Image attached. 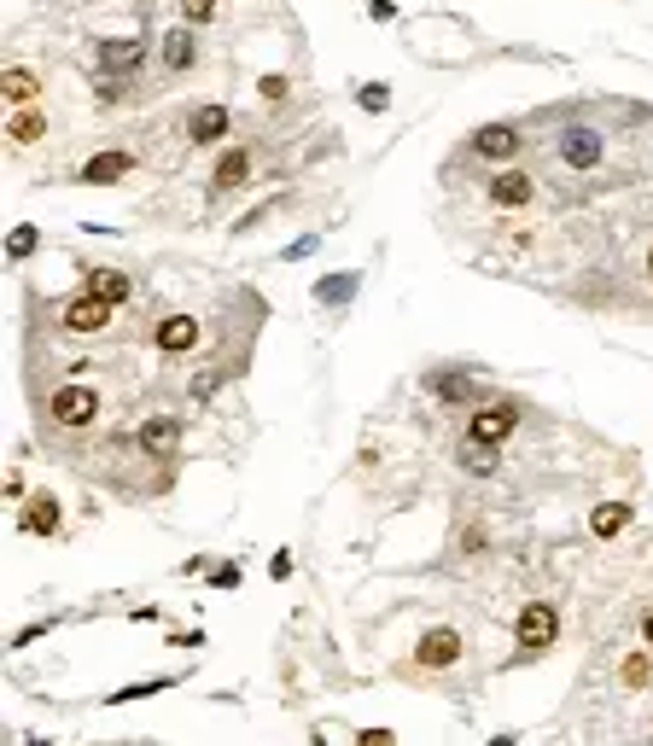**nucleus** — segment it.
I'll return each mask as SVG.
<instances>
[{"label": "nucleus", "mask_w": 653, "mask_h": 746, "mask_svg": "<svg viewBox=\"0 0 653 746\" xmlns=\"http://www.w3.org/2000/svg\"><path fill=\"white\" fill-rule=\"evenodd\" d=\"M216 6H222V0H181V18L199 30V24H210V18H216Z\"/></svg>", "instance_id": "obj_26"}, {"label": "nucleus", "mask_w": 653, "mask_h": 746, "mask_svg": "<svg viewBox=\"0 0 653 746\" xmlns=\"http://www.w3.org/2000/svg\"><path fill=\"white\" fill-rule=\"evenodd\" d=\"M473 158H490V164H508V158H519V146H525V135H519L514 123H484V129H473Z\"/></svg>", "instance_id": "obj_6"}, {"label": "nucleus", "mask_w": 653, "mask_h": 746, "mask_svg": "<svg viewBox=\"0 0 653 746\" xmlns=\"http://www.w3.org/2000/svg\"><path fill=\"white\" fill-rule=\"evenodd\" d=\"M350 292H356V274H327L321 286H315V304H350Z\"/></svg>", "instance_id": "obj_23"}, {"label": "nucleus", "mask_w": 653, "mask_h": 746, "mask_svg": "<svg viewBox=\"0 0 653 746\" xmlns=\"http://www.w3.org/2000/svg\"><path fill=\"white\" fill-rule=\"evenodd\" d=\"M356 105H362V111H391V88H385V82H362V88H356Z\"/></svg>", "instance_id": "obj_25"}, {"label": "nucleus", "mask_w": 653, "mask_h": 746, "mask_svg": "<svg viewBox=\"0 0 653 746\" xmlns=\"http://www.w3.org/2000/svg\"><path fill=\"white\" fill-rule=\"evenodd\" d=\"M245 175H251V146H228L210 170V193H240Z\"/></svg>", "instance_id": "obj_11"}, {"label": "nucleus", "mask_w": 653, "mask_h": 746, "mask_svg": "<svg viewBox=\"0 0 653 746\" xmlns=\"http://www.w3.org/2000/svg\"><path fill=\"white\" fill-rule=\"evenodd\" d=\"M140 59H146V41H140V35H111V41H100V76H129Z\"/></svg>", "instance_id": "obj_9"}, {"label": "nucleus", "mask_w": 653, "mask_h": 746, "mask_svg": "<svg viewBox=\"0 0 653 746\" xmlns=\"http://www.w3.org/2000/svg\"><path fill=\"white\" fill-rule=\"evenodd\" d=\"M6 251H12V263H24V257L35 251V228H30V222H24V228H12V245H6Z\"/></svg>", "instance_id": "obj_27"}, {"label": "nucleus", "mask_w": 653, "mask_h": 746, "mask_svg": "<svg viewBox=\"0 0 653 746\" xmlns=\"http://www.w3.org/2000/svg\"><path fill=\"white\" fill-rule=\"evenodd\" d=\"M47 414H53V426H65V432H88L94 420H100V391L94 385H59L53 391V403H47Z\"/></svg>", "instance_id": "obj_2"}, {"label": "nucleus", "mask_w": 653, "mask_h": 746, "mask_svg": "<svg viewBox=\"0 0 653 746\" xmlns=\"http://www.w3.org/2000/svg\"><path fill=\"white\" fill-rule=\"evenodd\" d=\"M257 94H263L269 105H280L286 94H292V82H286V76H263V82H257Z\"/></svg>", "instance_id": "obj_28"}, {"label": "nucleus", "mask_w": 653, "mask_h": 746, "mask_svg": "<svg viewBox=\"0 0 653 746\" xmlns=\"http://www.w3.org/2000/svg\"><path fill=\"white\" fill-rule=\"evenodd\" d=\"M140 455H152V461H170L175 449H181V420L175 414H152V420H140Z\"/></svg>", "instance_id": "obj_7"}, {"label": "nucleus", "mask_w": 653, "mask_h": 746, "mask_svg": "<svg viewBox=\"0 0 653 746\" xmlns=\"http://www.w3.org/2000/svg\"><path fill=\"white\" fill-rule=\"evenodd\" d=\"M624 682H630V688H642V682L653 677V647L648 653H630V659H624V671H619Z\"/></svg>", "instance_id": "obj_24"}, {"label": "nucleus", "mask_w": 653, "mask_h": 746, "mask_svg": "<svg viewBox=\"0 0 653 746\" xmlns=\"http://www.w3.org/2000/svg\"><path fill=\"white\" fill-rule=\"evenodd\" d=\"M269 577H280V583L292 577V554H286V548H280V554H275V566H269Z\"/></svg>", "instance_id": "obj_32"}, {"label": "nucleus", "mask_w": 653, "mask_h": 746, "mask_svg": "<svg viewBox=\"0 0 653 746\" xmlns=\"http://www.w3.org/2000/svg\"><path fill=\"white\" fill-rule=\"evenodd\" d=\"M18 525H24L30 537H53V531H59V502H53V496H30L24 513H18Z\"/></svg>", "instance_id": "obj_16"}, {"label": "nucleus", "mask_w": 653, "mask_h": 746, "mask_svg": "<svg viewBox=\"0 0 653 746\" xmlns=\"http://www.w3.org/2000/svg\"><path fill=\"white\" fill-rule=\"evenodd\" d=\"M82 292H94V298H105V304H129L135 298V280L117 269H88V286Z\"/></svg>", "instance_id": "obj_15"}, {"label": "nucleus", "mask_w": 653, "mask_h": 746, "mask_svg": "<svg viewBox=\"0 0 653 746\" xmlns=\"http://www.w3.org/2000/svg\"><path fill=\"white\" fill-rule=\"evenodd\" d=\"M601 158H607V146H601L595 129H566V135H560V164H566V170H595Z\"/></svg>", "instance_id": "obj_8"}, {"label": "nucleus", "mask_w": 653, "mask_h": 746, "mask_svg": "<svg viewBox=\"0 0 653 746\" xmlns=\"http://www.w3.org/2000/svg\"><path fill=\"white\" fill-rule=\"evenodd\" d=\"M554 636H560V612H554V601H531V607H519V618H514V647H519V659H537V653H549Z\"/></svg>", "instance_id": "obj_1"}, {"label": "nucleus", "mask_w": 653, "mask_h": 746, "mask_svg": "<svg viewBox=\"0 0 653 746\" xmlns=\"http://www.w3.org/2000/svg\"><path fill=\"white\" fill-rule=\"evenodd\" d=\"M455 659H461V630H449V624L426 630V636L414 642V665H420V671H449Z\"/></svg>", "instance_id": "obj_5"}, {"label": "nucleus", "mask_w": 653, "mask_h": 746, "mask_svg": "<svg viewBox=\"0 0 653 746\" xmlns=\"http://www.w3.org/2000/svg\"><path fill=\"white\" fill-rule=\"evenodd\" d=\"M426 385H432L438 403H473V379H467V373H432Z\"/></svg>", "instance_id": "obj_20"}, {"label": "nucleus", "mask_w": 653, "mask_h": 746, "mask_svg": "<svg viewBox=\"0 0 653 746\" xmlns=\"http://www.w3.org/2000/svg\"><path fill=\"white\" fill-rule=\"evenodd\" d=\"M280 204H286V193H280V199H269V204H257V210H251V216H240V228H234V234H251V228H257V222H263V216H275Z\"/></svg>", "instance_id": "obj_29"}, {"label": "nucleus", "mask_w": 653, "mask_h": 746, "mask_svg": "<svg viewBox=\"0 0 653 746\" xmlns=\"http://www.w3.org/2000/svg\"><path fill=\"white\" fill-rule=\"evenodd\" d=\"M129 170H135L129 152H94V158L82 164V181H88V187H111V181H123Z\"/></svg>", "instance_id": "obj_14"}, {"label": "nucleus", "mask_w": 653, "mask_h": 746, "mask_svg": "<svg viewBox=\"0 0 653 746\" xmlns=\"http://www.w3.org/2000/svg\"><path fill=\"white\" fill-rule=\"evenodd\" d=\"M41 135H47V117H41L35 105H24V111L12 117V129H6V140H12V146H35Z\"/></svg>", "instance_id": "obj_21"}, {"label": "nucleus", "mask_w": 653, "mask_h": 746, "mask_svg": "<svg viewBox=\"0 0 653 746\" xmlns=\"http://www.w3.org/2000/svg\"><path fill=\"white\" fill-rule=\"evenodd\" d=\"M0 94H6V105H35V94H41V82H35L30 65H6V76H0Z\"/></svg>", "instance_id": "obj_18"}, {"label": "nucleus", "mask_w": 653, "mask_h": 746, "mask_svg": "<svg viewBox=\"0 0 653 746\" xmlns=\"http://www.w3.org/2000/svg\"><path fill=\"white\" fill-rule=\"evenodd\" d=\"M187 140H193V146H216V140H228V105H199V111L187 117Z\"/></svg>", "instance_id": "obj_13"}, {"label": "nucleus", "mask_w": 653, "mask_h": 746, "mask_svg": "<svg viewBox=\"0 0 653 746\" xmlns=\"http://www.w3.org/2000/svg\"><path fill=\"white\" fill-rule=\"evenodd\" d=\"M648 274H653V251H648Z\"/></svg>", "instance_id": "obj_34"}, {"label": "nucleus", "mask_w": 653, "mask_h": 746, "mask_svg": "<svg viewBox=\"0 0 653 746\" xmlns=\"http://www.w3.org/2000/svg\"><path fill=\"white\" fill-rule=\"evenodd\" d=\"M164 65H170V70H193V65H199V35H193V24H181V30L164 35Z\"/></svg>", "instance_id": "obj_17"}, {"label": "nucleus", "mask_w": 653, "mask_h": 746, "mask_svg": "<svg viewBox=\"0 0 653 746\" xmlns=\"http://www.w3.org/2000/svg\"><path fill=\"white\" fill-rule=\"evenodd\" d=\"M624 525H630V502H601V508L589 513V531H595L601 543L624 537Z\"/></svg>", "instance_id": "obj_19"}, {"label": "nucleus", "mask_w": 653, "mask_h": 746, "mask_svg": "<svg viewBox=\"0 0 653 746\" xmlns=\"http://www.w3.org/2000/svg\"><path fill=\"white\" fill-rule=\"evenodd\" d=\"M152 344H158L164 356H187V350L199 344V321H193V315H164V321L152 327Z\"/></svg>", "instance_id": "obj_10"}, {"label": "nucleus", "mask_w": 653, "mask_h": 746, "mask_svg": "<svg viewBox=\"0 0 653 746\" xmlns=\"http://www.w3.org/2000/svg\"><path fill=\"white\" fill-rule=\"evenodd\" d=\"M210 583H216V589H234V583H240V566H216Z\"/></svg>", "instance_id": "obj_31"}, {"label": "nucleus", "mask_w": 653, "mask_h": 746, "mask_svg": "<svg viewBox=\"0 0 653 746\" xmlns=\"http://www.w3.org/2000/svg\"><path fill=\"white\" fill-rule=\"evenodd\" d=\"M484 543H490L484 525H461V554H484Z\"/></svg>", "instance_id": "obj_30"}, {"label": "nucleus", "mask_w": 653, "mask_h": 746, "mask_svg": "<svg viewBox=\"0 0 653 746\" xmlns=\"http://www.w3.org/2000/svg\"><path fill=\"white\" fill-rule=\"evenodd\" d=\"M111 309L105 298H94V292H76V298H65V309H59V333H70V339H94V333H105L111 327Z\"/></svg>", "instance_id": "obj_3"}, {"label": "nucleus", "mask_w": 653, "mask_h": 746, "mask_svg": "<svg viewBox=\"0 0 653 746\" xmlns=\"http://www.w3.org/2000/svg\"><path fill=\"white\" fill-rule=\"evenodd\" d=\"M514 432H519V408H514V403L473 408V420H467V438H473V443H490V449H502Z\"/></svg>", "instance_id": "obj_4"}, {"label": "nucleus", "mask_w": 653, "mask_h": 746, "mask_svg": "<svg viewBox=\"0 0 653 746\" xmlns=\"http://www.w3.org/2000/svg\"><path fill=\"white\" fill-rule=\"evenodd\" d=\"M531 193H537V181H531L525 170H502L496 181H490V204H496V210H525Z\"/></svg>", "instance_id": "obj_12"}, {"label": "nucleus", "mask_w": 653, "mask_h": 746, "mask_svg": "<svg viewBox=\"0 0 653 746\" xmlns=\"http://www.w3.org/2000/svg\"><path fill=\"white\" fill-rule=\"evenodd\" d=\"M642 642L653 647V612H648V618H642Z\"/></svg>", "instance_id": "obj_33"}, {"label": "nucleus", "mask_w": 653, "mask_h": 746, "mask_svg": "<svg viewBox=\"0 0 653 746\" xmlns=\"http://www.w3.org/2000/svg\"><path fill=\"white\" fill-rule=\"evenodd\" d=\"M461 467H467L473 478H490V473H496V449H490V443H473V438H467V443H461Z\"/></svg>", "instance_id": "obj_22"}]
</instances>
